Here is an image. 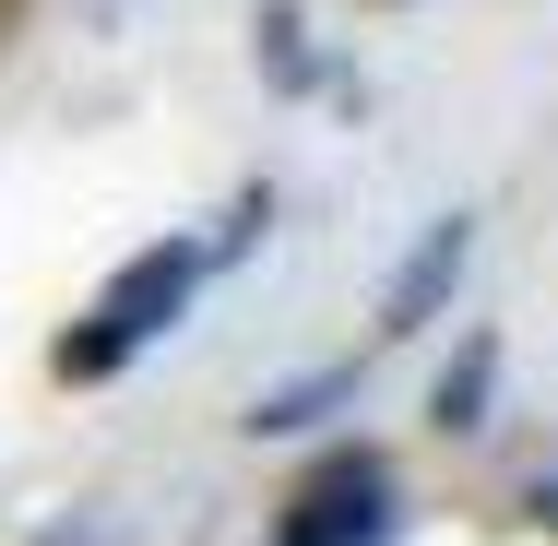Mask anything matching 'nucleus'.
<instances>
[{
  "label": "nucleus",
  "instance_id": "nucleus-1",
  "mask_svg": "<svg viewBox=\"0 0 558 546\" xmlns=\"http://www.w3.org/2000/svg\"><path fill=\"white\" fill-rule=\"evenodd\" d=\"M191 274H203V250H143V262H131V274L108 286V310H96V321L60 344V368H72V380H108V368H119V356H131V344H143L155 321H179Z\"/></svg>",
  "mask_w": 558,
  "mask_h": 546
},
{
  "label": "nucleus",
  "instance_id": "nucleus-2",
  "mask_svg": "<svg viewBox=\"0 0 558 546\" xmlns=\"http://www.w3.org/2000/svg\"><path fill=\"white\" fill-rule=\"evenodd\" d=\"M463 262H475V226L440 215L428 238H416V262L392 274V298H380V332H416V321H440V298L463 286Z\"/></svg>",
  "mask_w": 558,
  "mask_h": 546
},
{
  "label": "nucleus",
  "instance_id": "nucleus-3",
  "mask_svg": "<svg viewBox=\"0 0 558 546\" xmlns=\"http://www.w3.org/2000/svg\"><path fill=\"white\" fill-rule=\"evenodd\" d=\"M487 380H499V344L475 332V344L440 368V428H487Z\"/></svg>",
  "mask_w": 558,
  "mask_h": 546
},
{
  "label": "nucleus",
  "instance_id": "nucleus-4",
  "mask_svg": "<svg viewBox=\"0 0 558 546\" xmlns=\"http://www.w3.org/2000/svg\"><path fill=\"white\" fill-rule=\"evenodd\" d=\"M368 487H380V475H368V463H344V475H322V487H310V511H344V499H368ZM356 535H368V511H356ZM298 546H344V523H310Z\"/></svg>",
  "mask_w": 558,
  "mask_h": 546
},
{
  "label": "nucleus",
  "instance_id": "nucleus-5",
  "mask_svg": "<svg viewBox=\"0 0 558 546\" xmlns=\"http://www.w3.org/2000/svg\"><path fill=\"white\" fill-rule=\"evenodd\" d=\"M262 60H274V84H310V36H298V0H262Z\"/></svg>",
  "mask_w": 558,
  "mask_h": 546
}]
</instances>
